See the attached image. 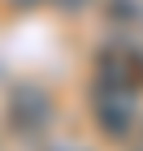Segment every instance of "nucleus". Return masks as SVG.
<instances>
[{"instance_id": "6e6552de", "label": "nucleus", "mask_w": 143, "mask_h": 151, "mask_svg": "<svg viewBox=\"0 0 143 151\" xmlns=\"http://www.w3.org/2000/svg\"><path fill=\"white\" fill-rule=\"evenodd\" d=\"M52 151H83V147H52Z\"/></svg>"}, {"instance_id": "20e7f679", "label": "nucleus", "mask_w": 143, "mask_h": 151, "mask_svg": "<svg viewBox=\"0 0 143 151\" xmlns=\"http://www.w3.org/2000/svg\"><path fill=\"white\" fill-rule=\"evenodd\" d=\"M108 22L126 26V30H139L143 26V4L139 0H108Z\"/></svg>"}, {"instance_id": "f03ea898", "label": "nucleus", "mask_w": 143, "mask_h": 151, "mask_svg": "<svg viewBox=\"0 0 143 151\" xmlns=\"http://www.w3.org/2000/svg\"><path fill=\"white\" fill-rule=\"evenodd\" d=\"M4 121L17 138H39L52 125V95L35 82H17L9 91V104H4Z\"/></svg>"}, {"instance_id": "39448f33", "label": "nucleus", "mask_w": 143, "mask_h": 151, "mask_svg": "<svg viewBox=\"0 0 143 151\" xmlns=\"http://www.w3.org/2000/svg\"><path fill=\"white\" fill-rule=\"evenodd\" d=\"M126 151H143V121H139V129L130 134V142H126Z\"/></svg>"}, {"instance_id": "f257e3e1", "label": "nucleus", "mask_w": 143, "mask_h": 151, "mask_svg": "<svg viewBox=\"0 0 143 151\" xmlns=\"http://www.w3.org/2000/svg\"><path fill=\"white\" fill-rule=\"evenodd\" d=\"M91 116H95V125H100L104 138L126 142L139 129V91L91 82Z\"/></svg>"}, {"instance_id": "7ed1b4c3", "label": "nucleus", "mask_w": 143, "mask_h": 151, "mask_svg": "<svg viewBox=\"0 0 143 151\" xmlns=\"http://www.w3.org/2000/svg\"><path fill=\"white\" fill-rule=\"evenodd\" d=\"M91 82L143 91V52H134L130 43H104L100 52H95V73H91Z\"/></svg>"}, {"instance_id": "423d86ee", "label": "nucleus", "mask_w": 143, "mask_h": 151, "mask_svg": "<svg viewBox=\"0 0 143 151\" xmlns=\"http://www.w3.org/2000/svg\"><path fill=\"white\" fill-rule=\"evenodd\" d=\"M57 4H61V9H65V13H78V9H87L91 0H57Z\"/></svg>"}, {"instance_id": "0eeeda50", "label": "nucleus", "mask_w": 143, "mask_h": 151, "mask_svg": "<svg viewBox=\"0 0 143 151\" xmlns=\"http://www.w3.org/2000/svg\"><path fill=\"white\" fill-rule=\"evenodd\" d=\"M13 9H39V4H44V0H9Z\"/></svg>"}]
</instances>
